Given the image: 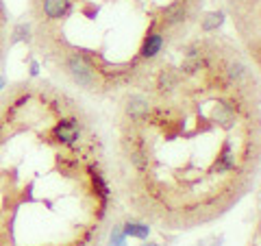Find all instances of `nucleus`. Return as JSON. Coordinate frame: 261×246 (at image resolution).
Returning a JSON list of instances; mask_svg holds the SVG:
<instances>
[{
	"instance_id": "nucleus-6",
	"label": "nucleus",
	"mask_w": 261,
	"mask_h": 246,
	"mask_svg": "<svg viewBox=\"0 0 261 246\" xmlns=\"http://www.w3.org/2000/svg\"><path fill=\"white\" fill-rule=\"evenodd\" d=\"M187 15H190V3L187 0H174V3H170L159 11L157 22L161 24V29H174L187 20Z\"/></svg>"
},
{
	"instance_id": "nucleus-7",
	"label": "nucleus",
	"mask_w": 261,
	"mask_h": 246,
	"mask_svg": "<svg viewBox=\"0 0 261 246\" xmlns=\"http://www.w3.org/2000/svg\"><path fill=\"white\" fill-rule=\"evenodd\" d=\"M178 85H181V75H178V70H174L172 65H163V68L157 72L154 87H157L159 94H163V96L172 94Z\"/></svg>"
},
{
	"instance_id": "nucleus-3",
	"label": "nucleus",
	"mask_w": 261,
	"mask_h": 246,
	"mask_svg": "<svg viewBox=\"0 0 261 246\" xmlns=\"http://www.w3.org/2000/svg\"><path fill=\"white\" fill-rule=\"evenodd\" d=\"M150 111H152V103L144 94H130V96H126V101H124V116L128 118L130 125H135V127L146 125L148 118H150Z\"/></svg>"
},
{
	"instance_id": "nucleus-5",
	"label": "nucleus",
	"mask_w": 261,
	"mask_h": 246,
	"mask_svg": "<svg viewBox=\"0 0 261 246\" xmlns=\"http://www.w3.org/2000/svg\"><path fill=\"white\" fill-rule=\"evenodd\" d=\"M163 44H166V37H163V31L157 29V18L150 22L148 31L142 39V46H140V59L144 61H152L157 59L159 53L163 51Z\"/></svg>"
},
{
	"instance_id": "nucleus-1",
	"label": "nucleus",
	"mask_w": 261,
	"mask_h": 246,
	"mask_svg": "<svg viewBox=\"0 0 261 246\" xmlns=\"http://www.w3.org/2000/svg\"><path fill=\"white\" fill-rule=\"evenodd\" d=\"M63 68L79 87H85L89 92H100L105 87V81L96 65V59L85 51H65Z\"/></svg>"
},
{
	"instance_id": "nucleus-8",
	"label": "nucleus",
	"mask_w": 261,
	"mask_h": 246,
	"mask_svg": "<svg viewBox=\"0 0 261 246\" xmlns=\"http://www.w3.org/2000/svg\"><path fill=\"white\" fill-rule=\"evenodd\" d=\"M42 11L46 15V20H50V22L63 20L72 11V0H44Z\"/></svg>"
},
{
	"instance_id": "nucleus-4",
	"label": "nucleus",
	"mask_w": 261,
	"mask_h": 246,
	"mask_svg": "<svg viewBox=\"0 0 261 246\" xmlns=\"http://www.w3.org/2000/svg\"><path fill=\"white\" fill-rule=\"evenodd\" d=\"M87 175H89V183H92V190H94V196L98 201V218H105V214H107V207H109V199H111V190L107 181H105L102 172L100 168L96 166V163H89L87 166Z\"/></svg>"
},
{
	"instance_id": "nucleus-12",
	"label": "nucleus",
	"mask_w": 261,
	"mask_h": 246,
	"mask_svg": "<svg viewBox=\"0 0 261 246\" xmlns=\"http://www.w3.org/2000/svg\"><path fill=\"white\" fill-rule=\"evenodd\" d=\"M109 246H126V235L122 233V227L116 225L111 231V237H109Z\"/></svg>"
},
{
	"instance_id": "nucleus-15",
	"label": "nucleus",
	"mask_w": 261,
	"mask_h": 246,
	"mask_svg": "<svg viewBox=\"0 0 261 246\" xmlns=\"http://www.w3.org/2000/svg\"><path fill=\"white\" fill-rule=\"evenodd\" d=\"M7 87V77H0V92Z\"/></svg>"
},
{
	"instance_id": "nucleus-9",
	"label": "nucleus",
	"mask_w": 261,
	"mask_h": 246,
	"mask_svg": "<svg viewBox=\"0 0 261 246\" xmlns=\"http://www.w3.org/2000/svg\"><path fill=\"white\" fill-rule=\"evenodd\" d=\"M120 227L126 237H135V240H148V235H150V227L146 223H140V220H126Z\"/></svg>"
},
{
	"instance_id": "nucleus-11",
	"label": "nucleus",
	"mask_w": 261,
	"mask_h": 246,
	"mask_svg": "<svg viewBox=\"0 0 261 246\" xmlns=\"http://www.w3.org/2000/svg\"><path fill=\"white\" fill-rule=\"evenodd\" d=\"M18 42H31V29H29V24H18V27L13 29L11 44H18Z\"/></svg>"
},
{
	"instance_id": "nucleus-14",
	"label": "nucleus",
	"mask_w": 261,
	"mask_h": 246,
	"mask_svg": "<svg viewBox=\"0 0 261 246\" xmlns=\"http://www.w3.org/2000/svg\"><path fill=\"white\" fill-rule=\"evenodd\" d=\"M37 75H39V63L31 61V77H37Z\"/></svg>"
},
{
	"instance_id": "nucleus-13",
	"label": "nucleus",
	"mask_w": 261,
	"mask_h": 246,
	"mask_svg": "<svg viewBox=\"0 0 261 246\" xmlns=\"http://www.w3.org/2000/svg\"><path fill=\"white\" fill-rule=\"evenodd\" d=\"M81 11H83L85 18H96V15H98V7L87 3V5H83V9H81Z\"/></svg>"
},
{
	"instance_id": "nucleus-16",
	"label": "nucleus",
	"mask_w": 261,
	"mask_h": 246,
	"mask_svg": "<svg viewBox=\"0 0 261 246\" xmlns=\"http://www.w3.org/2000/svg\"><path fill=\"white\" fill-rule=\"evenodd\" d=\"M142 246H159V244H154V242H148V244H142Z\"/></svg>"
},
{
	"instance_id": "nucleus-2",
	"label": "nucleus",
	"mask_w": 261,
	"mask_h": 246,
	"mask_svg": "<svg viewBox=\"0 0 261 246\" xmlns=\"http://www.w3.org/2000/svg\"><path fill=\"white\" fill-rule=\"evenodd\" d=\"M53 142L65 146V149H74L81 142V125L76 118H59L48 131Z\"/></svg>"
},
{
	"instance_id": "nucleus-10",
	"label": "nucleus",
	"mask_w": 261,
	"mask_h": 246,
	"mask_svg": "<svg viewBox=\"0 0 261 246\" xmlns=\"http://www.w3.org/2000/svg\"><path fill=\"white\" fill-rule=\"evenodd\" d=\"M222 22H224L222 11H211L200 20V29H202V33H214V31H218L220 27H222Z\"/></svg>"
}]
</instances>
